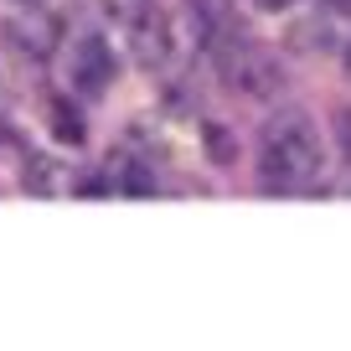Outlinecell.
Masks as SVG:
<instances>
[{"label":"cell","instance_id":"1","mask_svg":"<svg viewBox=\"0 0 351 351\" xmlns=\"http://www.w3.org/2000/svg\"><path fill=\"white\" fill-rule=\"evenodd\" d=\"M326 171V145H320V130L310 124V114L285 109L263 124L258 134V186L279 191V197H300L310 191Z\"/></svg>","mask_w":351,"mask_h":351},{"label":"cell","instance_id":"2","mask_svg":"<svg viewBox=\"0 0 351 351\" xmlns=\"http://www.w3.org/2000/svg\"><path fill=\"white\" fill-rule=\"evenodd\" d=\"M67 83H73V93H83V99H104L114 88V77H119V62H114V47L104 42L99 32H77L73 42H67Z\"/></svg>","mask_w":351,"mask_h":351},{"label":"cell","instance_id":"3","mask_svg":"<svg viewBox=\"0 0 351 351\" xmlns=\"http://www.w3.org/2000/svg\"><path fill=\"white\" fill-rule=\"evenodd\" d=\"M130 52H134V62L150 67V73L171 62L176 32H171V16H165L155 0H140V5L130 11Z\"/></svg>","mask_w":351,"mask_h":351},{"label":"cell","instance_id":"4","mask_svg":"<svg viewBox=\"0 0 351 351\" xmlns=\"http://www.w3.org/2000/svg\"><path fill=\"white\" fill-rule=\"evenodd\" d=\"M191 5V26H197V42L202 47H217L222 36L238 32V11L232 0H186Z\"/></svg>","mask_w":351,"mask_h":351},{"label":"cell","instance_id":"5","mask_svg":"<svg viewBox=\"0 0 351 351\" xmlns=\"http://www.w3.org/2000/svg\"><path fill=\"white\" fill-rule=\"evenodd\" d=\"M109 186L114 191H130V197H145V191H155V176L145 171V160H134V155H119L109 171Z\"/></svg>","mask_w":351,"mask_h":351},{"label":"cell","instance_id":"6","mask_svg":"<svg viewBox=\"0 0 351 351\" xmlns=\"http://www.w3.org/2000/svg\"><path fill=\"white\" fill-rule=\"evenodd\" d=\"M52 119H57V124H52V130H57V140H73V145H77V140H83V124H77V114H73V109H67V104H62V99H57V104H52Z\"/></svg>","mask_w":351,"mask_h":351},{"label":"cell","instance_id":"7","mask_svg":"<svg viewBox=\"0 0 351 351\" xmlns=\"http://www.w3.org/2000/svg\"><path fill=\"white\" fill-rule=\"evenodd\" d=\"M336 145H341V155L351 160V109H341V114H336Z\"/></svg>","mask_w":351,"mask_h":351},{"label":"cell","instance_id":"8","mask_svg":"<svg viewBox=\"0 0 351 351\" xmlns=\"http://www.w3.org/2000/svg\"><path fill=\"white\" fill-rule=\"evenodd\" d=\"M253 5H258V11H285L289 0H253Z\"/></svg>","mask_w":351,"mask_h":351},{"label":"cell","instance_id":"9","mask_svg":"<svg viewBox=\"0 0 351 351\" xmlns=\"http://www.w3.org/2000/svg\"><path fill=\"white\" fill-rule=\"evenodd\" d=\"M16 5H42V0H16Z\"/></svg>","mask_w":351,"mask_h":351},{"label":"cell","instance_id":"10","mask_svg":"<svg viewBox=\"0 0 351 351\" xmlns=\"http://www.w3.org/2000/svg\"><path fill=\"white\" fill-rule=\"evenodd\" d=\"M346 73H351V47H346Z\"/></svg>","mask_w":351,"mask_h":351}]
</instances>
